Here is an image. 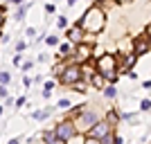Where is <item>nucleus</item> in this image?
I'll list each match as a JSON object with an SVG mask.
<instances>
[{
  "mask_svg": "<svg viewBox=\"0 0 151 144\" xmlns=\"http://www.w3.org/2000/svg\"><path fill=\"white\" fill-rule=\"evenodd\" d=\"M117 2H131V0H117Z\"/></svg>",
  "mask_w": 151,
  "mask_h": 144,
  "instance_id": "36",
  "label": "nucleus"
},
{
  "mask_svg": "<svg viewBox=\"0 0 151 144\" xmlns=\"http://www.w3.org/2000/svg\"><path fill=\"white\" fill-rule=\"evenodd\" d=\"M2 108H5V106H0V115H2Z\"/></svg>",
  "mask_w": 151,
  "mask_h": 144,
  "instance_id": "37",
  "label": "nucleus"
},
{
  "mask_svg": "<svg viewBox=\"0 0 151 144\" xmlns=\"http://www.w3.org/2000/svg\"><path fill=\"white\" fill-rule=\"evenodd\" d=\"M43 142L45 144H65L63 140H59L57 135H54V131H45L43 133Z\"/></svg>",
  "mask_w": 151,
  "mask_h": 144,
  "instance_id": "10",
  "label": "nucleus"
},
{
  "mask_svg": "<svg viewBox=\"0 0 151 144\" xmlns=\"http://www.w3.org/2000/svg\"><path fill=\"white\" fill-rule=\"evenodd\" d=\"M140 108L142 110H151V99H142L140 101Z\"/></svg>",
  "mask_w": 151,
  "mask_h": 144,
  "instance_id": "20",
  "label": "nucleus"
},
{
  "mask_svg": "<svg viewBox=\"0 0 151 144\" xmlns=\"http://www.w3.org/2000/svg\"><path fill=\"white\" fill-rule=\"evenodd\" d=\"M111 133V124H108L106 119H99L97 124H93L88 128V133H86V138H95V140H101L104 135H108Z\"/></svg>",
  "mask_w": 151,
  "mask_h": 144,
  "instance_id": "6",
  "label": "nucleus"
},
{
  "mask_svg": "<svg viewBox=\"0 0 151 144\" xmlns=\"http://www.w3.org/2000/svg\"><path fill=\"white\" fill-rule=\"evenodd\" d=\"M81 81V65L79 63H72L68 68H63L61 72V83H68V86H75V83Z\"/></svg>",
  "mask_w": 151,
  "mask_h": 144,
  "instance_id": "3",
  "label": "nucleus"
},
{
  "mask_svg": "<svg viewBox=\"0 0 151 144\" xmlns=\"http://www.w3.org/2000/svg\"><path fill=\"white\" fill-rule=\"evenodd\" d=\"M149 47H151V41H145V38L135 41V43H133V57H140V54L149 52Z\"/></svg>",
  "mask_w": 151,
  "mask_h": 144,
  "instance_id": "8",
  "label": "nucleus"
},
{
  "mask_svg": "<svg viewBox=\"0 0 151 144\" xmlns=\"http://www.w3.org/2000/svg\"><path fill=\"white\" fill-rule=\"evenodd\" d=\"M104 95H106L108 99H113L115 95H117V90H115V86H106V88H104Z\"/></svg>",
  "mask_w": 151,
  "mask_h": 144,
  "instance_id": "16",
  "label": "nucleus"
},
{
  "mask_svg": "<svg viewBox=\"0 0 151 144\" xmlns=\"http://www.w3.org/2000/svg\"><path fill=\"white\" fill-rule=\"evenodd\" d=\"M52 110H36V113H32V117L34 119H45V117H50Z\"/></svg>",
  "mask_w": 151,
  "mask_h": 144,
  "instance_id": "14",
  "label": "nucleus"
},
{
  "mask_svg": "<svg viewBox=\"0 0 151 144\" xmlns=\"http://www.w3.org/2000/svg\"><path fill=\"white\" fill-rule=\"evenodd\" d=\"M75 2H77V0H68V5H75Z\"/></svg>",
  "mask_w": 151,
  "mask_h": 144,
  "instance_id": "35",
  "label": "nucleus"
},
{
  "mask_svg": "<svg viewBox=\"0 0 151 144\" xmlns=\"http://www.w3.org/2000/svg\"><path fill=\"white\" fill-rule=\"evenodd\" d=\"M16 106H18V108L25 106V97H18V99H16Z\"/></svg>",
  "mask_w": 151,
  "mask_h": 144,
  "instance_id": "29",
  "label": "nucleus"
},
{
  "mask_svg": "<svg viewBox=\"0 0 151 144\" xmlns=\"http://www.w3.org/2000/svg\"><path fill=\"white\" fill-rule=\"evenodd\" d=\"M9 144H20V140H18V138H14V140H9Z\"/></svg>",
  "mask_w": 151,
  "mask_h": 144,
  "instance_id": "33",
  "label": "nucleus"
},
{
  "mask_svg": "<svg viewBox=\"0 0 151 144\" xmlns=\"http://www.w3.org/2000/svg\"><path fill=\"white\" fill-rule=\"evenodd\" d=\"M97 122H99V113H95V110H83L81 117L75 122V126H77V131L88 133V128H90L93 124H97Z\"/></svg>",
  "mask_w": 151,
  "mask_h": 144,
  "instance_id": "4",
  "label": "nucleus"
},
{
  "mask_svg": "<svg viewBox=\"0 0 151 144\" xmlns=\"http://www.w3.org/2000/svg\"><path fill=\"white\" fill-rule=\"evenodd\" d=\"M57 108H70V99H61L57 104Z\"/></svg>",
  "mask_w": 151,
  "mask_h": 144,
  "instance_id": "24",
  "label": "nucleus"
},
{
  "mask_svg": "<svg viewBox=\"0 0 151 144\" xmlns=\"http://www.w3.org/2000/svg\"><path fill=\"white\" fill-rule=\"evenodd\" d=\"M70 52H72V47H70L68 43H61V45H59V57L68 59V57H70Z\"/></svg>",
  "mask_w": 151,
  "mask_h": 144,
  "instance_id": "11",
  "label": "nucleus"
},
{
  "mask_svg": "<svg viewBox=\"0 0 151 144\" xmlns=\"http://www.w3.org/2000/svg\"><path fill=\"white\" fill-rule=\"evenodd\" d=\"M83 144H99V140H95V138H86V142Z\"/></svg>",
  "mask_w": 151,
  "mask_h": 144,
  "instance_id": "28",
  "label": "nucleus"
},
{
  "mask_svg": "<svg viewBox=\"0 0 151 144\" xmlns=\"http://www.w3.org/2000/svg\"><path fill=\"white\" fill-rule=\"evenodd\" d=\"M68 38L72 41V43H81V38H83V29L79 25H75V27H70V32H68Z\"/></svg>",
  "mask_w": 151,
  "mask_h": 144,
  "instance_id": "9",
  "label": "nucleus"
},
{
  "mask_svg": "<svg viewBox=\"0 0 151 144\" xmlns=\"http://www.w3.org/2000/svg\"><path fill=\"white\" fill-rule=\"evenodd\" d=\"M90 57H93V45L90 43H79L75 47V59H77L79 65H81V63H88Z\"/></svg>",
  "mask_w": 151,
  "mask_h": 144,
  "instance_id": "7",
  "label": "nucleus"
},
{
  "mask_svg": "<svg viewBox=\"0 0 151 144\" xmlns=\"http://www.w3.org/2000/svg\"><path fill=\"white\" fill-rule=\"evenodd\" d=\"M147 36H151V23L147 25Z\"/></svg>",
  "mask_w": 151,
  "mask_h": 144,
  "instance_id": "34",
  "label": "nucleus"
},
{
  "mask_svg": "<svg viewBox=\"0 0 151 144\" xmlns=\"http://www.w3.org/2000/svg\"><path fill=\"white\" fill-rule=\"evenodd\" d=\"M32 65H34V61H25L20 68H23V72H27V70H32Z\"/></svg>",
  "mask_w": 151,
  "mask_h": 144,
  "instance_id": "25",
  "label": "nucleus"
},
{
  "mask_svg": "<svg viewBox=\"0 0 151 144\" xmlns=\"http://www.w3.org/2000/svg\"><path fill=\"white\" fill-rule=\"evenodd\" d=\"M115 119H117V113H115V110H108V115H106V122H108L111 126H113V124H115Z\"/></svg>",
  "mask_w": 151,
  "mask_h": 144,
  "instance_id": "18",
  "label": "nucleus"
},
{
  "mask_svg": "<svg viewBox=\"0 0 151 144\" xmlns=\"http://www.w3.org/2000/svg\"><path fill=\"white\" fill-rule=\"evenodd\" d=\"M90 81H93V86H95V88H101V86H104V77H101L99 72H95V75L90 77Z\"/></svg>",
  "mask_w": 151,
  "mask_h": 144,
  "instance_id": "13",
  "label": "nucleus"
},
{
  "mask_svg": "<svg viewBox=\"0 0 151 144\" xmlns=\"http://www.w3.org/2000/svg\"><path fill=\"white\" fill-rule=\"evenodd\" d=\"M83 142H86V135H83V133H77V135H72L65 144H83Z\"/></svg>",
  "mask_w": 151,
  "mask_h": 144,
  "instance_id": "12",
  "label": "nucleus"
},
{
  "mask_svg": "<svg viewBox=\"0 0 151 144\" xmlns=\"http://www.w3.org/2000/svg\"><path fill=\"white\" fill-rule=\"evenodd\" d=\"M25 14H27V7H25V5H20V7H18V11H16V16H14V20L25 18Z\"/></svg>",
  "mask_w": 151,
  "mask_h": 144,
  "instance_id": "15",
  "label": "nucleus"
},
{
  "mask_svg": "<svg viewBox=\"0 0 151 144\" xmlns=\"http://www.w3.org/2000/svg\"><path fill=\"white\" fill-rule=\"evenodd\" d=\"M113 144H124V140H122L120 135H115V138H113Z\"/></svg>",
  "mask_w": 151,
  "mask_h": 144,
  "instance_id": "30",
  "label": "nucleus"
},
{
  "mask_svg": "<svg viewBox=\"0 0 151 144\" xmlns=\"http://www.w3.org/2000/svg\"><path fill=\"white\" fill-rule=\"evenodd\" d=\"M14 63H16V65H23V54H16V57H14Z\"/></svg>",
  "mask_w": 151,
  "mask_h": 144,
  "instance_id": "26",
  "label": "nucleus"
},
{
  "mask_svg": "<svg viewBox=\"0 0 151 144\" xmlns=\"http://www.w3.org/2000/svg\"><path fill=\"white\" fill-rule=\"evenodd\" d=\"M23 83H25V86L29 88V86H32V79H29V77H23Z\"/></svg>",
  "mask_w": 151,
  "mask_h": 144,
  "instance_id": "31",
  "label": "nucleus"
},
{
  "mask_svg": "<svg viewBox=\"0 0 151 144\" xmlns=\"http://www.w3.org/2000/svg\"><path fill=\"white\" fill-rule=\"evenodd\" d=\"M9 2H12V5H18V7H20L23 2H25V0H9Z\"/></svg>",
  "mask_w": 151,
  "mask_h": 144,
  "instance_id": "32",
  "label": "nucleus"
},
{
  "mask_svg": "<svg viewBox=\"0 0 151 144\" xmlns=\"http://www.w3.org/2000/svg\"><path fill=\"white\" fill-rule=\"evenodd\" d=\"M77 25L81 27L83 32L99 34V32L104 29V25H106V14H104V9H99V7H90L88 11L81 16V20H79Z\"/></svg>",
  "mask_w": 151,
  "mask_h": 144,
  "instance_id": "1",
  "label": "nucleus"
},
{
  "mask_svg": "<svg viewBox=\"0 0 151 144\" xmlns=\"http://www.w3.org/2000/svg\"><path fill=\"white\" fill-rule=\"evenodd\" d=\"M7 95H9V90H7V86H0V97H5V99H7Z\"/></svg>",
  "mask_w": 151,
  "mask_h": 144,
  "instance_id": "27",
  "label": "nucleus"
},
{
  "mask_svg": "<svg viewBox=\"0 0 151 144\" xmlns=\"http://www.w3.org/2000/svg\"><path fill=\"white\" fill-rule=\"evenodd\" d=\"M77 126H75V122H59L57 126H54V135H57L59 140H63V142H68L72 135H77Z\"/></svg>",
  "mask_w": 151,
  "mask_h": 144,
  "instance_id": "5",
  "label": "nucleus"
},
{
  "mask_svg": "<svg viewBox=\"0 0 151 144\" xmlns=\"http://www.w3.org/2000/svg\"><path fill=\"white\" fill-rule=\"evenodd\" d=\"M25 47H27L25 41H18V43H16V52H18V54H20V52H25Z\"/></svg>",
  "mask_w": 151,
  "mask_h": 144,
  "instance_id": "21",
  "label": "nucleus"
},
{
  "mask_svg": "<svg viewBox=\"0 0 151 144\" xmlns=\"http://www.w3.org/2000/svg\"><path fill=\"white\" fill-rule=\"evenodd\" d=\"M45 43H47V45H59V38L57 36H47V38H45Z\"/></svg>",
  "mask_w": 151,
  "mask_h": 144,
  "instance_id": "22",
  "label": "nucleus"
},
{
  "mask_svg": "<svg viewBox=\"0 0 151 144\" xmlns=\"http://www.w3.org/2000/svg\"><path fill=\"white\" fill-rule=\"evenodd\" d=\"M113 138H115L113 133H108V135H104V138L99 140V144H113Z\"/></svg>",
  "mask_w": 151,
  "mask_h": 144,
  "instance_id": "19",
  "label": "nucleus"
},
{
  "mask_svg": "<svg viewBox=\"0 0 151 144\" xmlns=\"http://www.w3.org/2000/svg\"><path fill=\"white\" fill-rule=\"evenodd\" d=\"M97 72H99L104 79H108L111 86H113V83L117 81V59H115L113 54H101V57H97Z\"/></svg>",
  "mask_w": 151,
  "mask_h": 144,
  "instance_id": "2",
  "label": "nucleus"
},
{
  "mask_svg": "<svg viewBox=\"0 0 151 144\" xmlns=\"http://www.w3.org/2000/svg\"><path fill=\"white\" fill-rule=\"evenodd\" d=\"M9 81H12V75L9 72H0V86H7Z\"/></svg>",
  "mask_w": 151,
  "mask_h": 144,
  "instance_id": "17",
  "label": "nucleus"
},
{
  "mask_svg": "<svg viewBox=\"0 0 151 144\" xmlns=\"http://www.w3.org/2000/svg\"><path fill=\"white\" fill-rule=\"evenodd\" d=\"M57 25L61 27V29H63V27H68V18H65V16H61V18L57 20Z\"/></svg>",
  "mask_w": 151,
  "mask_h": 144,
  "instance_id": "23",
  "label": "nucleus"
}]
</instances>
